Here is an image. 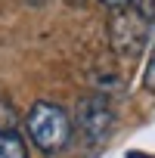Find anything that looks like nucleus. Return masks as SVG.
Masks as SVG:
<instances>
[{
	"mask_svg": "<svg viewBox=\"0 0 155 158\" xmlns=\"http://www.w3.org/2000/svg\"><path fill=\"white\" fill-rule=\"evenodd\" d=\"M28 133L34 139V146L44 155H56L65 149L68 136H71V121L68 115L53 106V102H34L28 112Z\"/></svg>",
	"mask_w": 155,
	"mask_h": 158,
	"instance_id": "1",
	"label": "nucleus"
},
{
	"mask_svg": "<svg viewBox=\"0 0 155 158\" xmlns=\"http://www.w3.org/2000/svg\"><path fill=\"white\" fill-rule=\"evenodd\" d=\"M149 31H152V19H146L140 10L124 6V10L112 13L109 34H112V47L121 59H136L149 40Z\"/></svg>",
	"mask_w": 155,
	"mask_h": 158,
	"instance_id": "2",
	"label": "nucleus"
},
{
	"mask_svg": "<svg viewBox=\"0 0 155 158\" xmlns=\"http://www.w3.org/2000/svg\"><path fill=\"white\" fill-rule=\"evenodd\" d=\"M112 124H115V115H112L106 96L96 93V96L81 99V106H78V127L87 133L90 143H103L106 133L112 130Z\"/></svg>",
	"mask_w": 155,
	"mask_h": 158,
	"instance_id": "3",
	"label": "nucleus"
},
{
	"mask_svg": "<svg viewBox=\"0 0 155 158\" xmlns=\"http://www.w3.org/2000/svg\"><path fill=\"white\" fill-rule=\"evenodd\" d=\"M0 158H28V149H25L19 133L0 130Z\"/></svg>",
	"mask_w": 155,
	"mask_h": 158,
	"instance_id": "4",
	"label": "nucleus"
},
{
	"mask_svg": "<svg viewBox=\"0 0 155 158\" xmlns=\"http://www.w3.org/2000/svg\"><path fill=\"white\" fill-rule=\"evenodd\" d=\"M143 84H146V90H152V93H155V47H152L149 62H146V71H143Z\"/></svg>",
	"mask_w": 155,
	"mask_h": 158,
	"instance_id": "5",
	"label": "nucleus"
}]
</instances>
